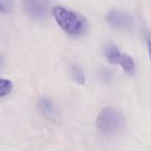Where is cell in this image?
Returning a JSON list of instances; mask_svg holds the SVG:
<instances>
[{
    "label": "cell",
    "mask_w": 151,
    "mask_h": 151,
    "mask_svg": "<svg viewBox=\"0 0 151 151\" xmlns=\"http://www.w3.org/2000/svg\"><path fill=\"white\" fill-rule=\"evenodd\" d=\"M2 1H3V3H4V4H6V5H9V3L12 2V0H2ZM5 7H6V6H5Z\"/></svg>",
    "instance_id": "obj_11"
},
{
    "label": "cell",
    "mask_w": 151,
    "mask_h": 151,
    "mask_svg": "<svg viewBox=\"0 0 151 151\" xmlns=\"http://www.w3.org/2000/svg\"><path fill=\"white\" fill-rule=\"evenodd\" d=\"M125 118L115 108H104L96 118V127L104 136H113L123 129Z\"/></svg>",
    "instance_id": "obj_2"
},
{
    "label": "cell",
    "mask_w": 151,
    "mask_h": 151,
    "mask_svg": "<svg viewBox=\"0 0 151 151\" xmlns=\"http://www.w3.org/2000/svg\"><path fill=\"white\" fill-rule=\"evenodd\" d=\"M26 15L33 20L46 18L49 9V0H21Z\"/></svg>",
    "instance_id": "obj_4"
},
{
    "label": "cell",
    "mask_w": 151,
    "mask_h": 151,
    "mask_svg": "<svg viewBox=\"0 0 151 151\" xmlns=\"http://www.w3.org/2000/svg\"><path fill=\"white\" fill-rule=\"evenodd\" d=\"M107 22L116 29L128 30L134 26V18L122 11H111L106 17Z\"/></svg>",
    "instance_id": "obj_5"
},
{
    "label": "cell",
    "mask_w": 151,
    "mask_h": 151,
    "mask_svg": "<svg viewBox=\"0 0 151 151\" xmlns=\"http://www.w3.org/2000/svg\"><path fill=\"white\" fill-rule=\"evenodd\" d=\"M40 109L44 115L47 117L54 118L55 114H56V108H55L54 104L47 97H42L40 101Z\"/></svg>",
    "instance_id": "obj_6"
},
{
    "label": "cell",
    "mask_w": 151,
    "mask_h": 151,
    "mask_svg": "<svg viewBox=\"0 0 151 151\" xmlns=\"http://www.w3.org/2000/svg\"><path fill=\"white\" fill-rule=\"evenodd\" d=\"M3 63H4V61H3V57L1 56V54H0V69L3 67Z\"/></svg>",
    "instance_id": "obj_10"
},
{
    "label": "cell",
    "mask_w": 151,
    "mask_h": 151,
    "mask_svg": "<svg viewBox=\"0 0 151 151\" xmlns=\"http://www.w3.org/2000/svg\"><path fill=\"white\" fill-rule=\"evenodd\" d=\"M14 84L11 80L0 78V99L7 96L13 91Z\"/></svg>",
    "instance_id": "obj_8"
},
{
    "label": "cell",
    "mask_w": 151,
    "mask_h": 151,
    "mask_svg": "<svg viewBox=\"0 0 151 151\" xmlns=\"http://www.w3.org/2000/svg\"><path fill=\"white\" fill-rule=\"evenodd\" d=\"M106 59L112 64H119L126 73L134 76L136 73V64L129 55L123 54L113 42H108L105 46Z\"/></svg>",
    "instance_id": "obj_3"
},
{
    "label": "cell",
    "mask_w": 151,
    "mask_h": 151,
    "mask_svg": "<svg viewBox=\"0 0 151 151\" xmlns=\"http://www.w3.org/2000/svg\"><path fill=\"white\" fill-rule=\"evenodd\" d=\"M6 12H7L6 7H5L2 3L0 2V13H6Z\"/></svg>",
    "instance_id": "obj_9"
},
{
    "label": "cell",
    "mask_w": 151,
    "mask_h": 151,
    "mask_svg": "<svg viewBox=\"0 0 151 151\" xmlns=\"http://www.w3.org/2000/svg\"><path fill=\"white\" fill-rule=\"evenodd\" d=\"M58 26L70 36H81L88 29V21L83 15L63 6H54L52 11Z\"/></svg>",
    "instance_id": "obj_1"
},
{
    "label": "cell",
    "mask_w": 151,
    "mask_h": 151,
    "mask_svg": "<svg viewBox=\"0 0 151 151\" xmlns=\"http://www.w3.org/2000/svg\"><path fill=\"white\" fill-rule=\"evenodd\" d=\"M70 76L73 80L75 82H77L80 85H84L85 84V75L83 73V69L81 68L79 65L77 64H73L70 67Z\"/></svg>",
    "instance_id": "obj_7"
}]
</instances>
